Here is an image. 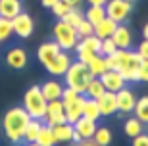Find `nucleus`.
<instances>
[{"instance_id":"nucleus-21","label":"nucleus","mask_w":148,"mask_h":146,"mask_svg":"<svg viewBox=\"0 0 148 146\" xmlns=\"http://www.w3.org/2000/svg\"><path fill=\"white\" fill-rule=\"evenodd\" d=\"M115 27H117V23L114 21V19H110V17H104L102 21H98L96 25H94V35L102 40V38H110L112 33L115 31Z\"/></svg>"},{"instance_id":"nucleus-16","label":"nucleus","mask_w":148,"mask_h":146,"mask_svg":"<svg viewBox=\"0 0 148 146\" xmlns=\"http://www.w3.org/2000/svg\"><path fill=\"white\" fill-rule=\"evenodd\" d=\"M96 104H98L100 115L102 117H110V115L117 114V102H115V92L104 90V94H100L96 98Z\"/></svg>"},{"instance_id":"nucleus-2","label":"nucleus","mask_w":148,"mask_h":146,"mask_svg":"<svg viewBox=\"0 0 148 146\" xmlns=\"http://www.w3.org/2000/svg\"><path fill=\"white\" fill-rule=\"evenodd\" d=\"M106 67L108 69L119 71L121 77L125 79V83H137L138 81V67L143 58L137 54V50H115L112 56H106Z\"/></svg>"},{"instance_id":"nucleus-32","label":"nucleus","mask_w":148,"mask_h":146,"mask_svg":"<svg viewBox=\"0 0 148 146\" xmlns=\"http://www.w3.org/2000/svg\"><path fill=\"white\" fill-rule=\"evenodd\" d=\"M14 35V27H12V19L0 17V42H6L8 38Z\"/></svg>"},{"instance_id":"nucleus-36","label":"nucleus","mask_w":148,"mask_h":146,"mask_svg":"<svg viewBox=\"0 0 148 146\" xmlns=\"http://www.w3.org/2000/svg\"><path fill=\"white\" fill-rule=\"evenodd\" d=\"M138 81L148 83V60L140 62V67H138Z\"/></svg>"},{"instance_id":"nucleus-8","label":"nucleus","mask_w":148,"mask_h":146,"mask_svg":"<svg viewBox=\"0 0 148 146\" xmlns=\"http://www.w3.org/2000/svg\"><path fill=\"white\" fill-rule=\"evenodd\" d=\"M106 17L114 19L115 23H125L133 10V0H108L104 4Z\"/></svg>"},{"instance_id":"nucleus-35","label":"nucleus","mask_w":148,"mask_h":146,"mask_svg":"<svg viewBox=\"0 0 148 146\" xmlns=\"http://www.w3.org/2000/svg\"><path fill=\"white\" fill-rule=\"evenodd\" d=\"M50 10H52L54 17H58V19H64V16H66L67 12L71 10V6H67L66 2H64V0H58V2H56V4L52 6V8H50Z\"/></svg>"},{"instance_id":"nucleus-38","label":"nucleus","mask_w":148,"mask_h":146,"mask_svg":"<svg viewBox=\"0 0 148 146\" xmlns=\"http://www.w3.org/2000/svg\"><path fill=\"white\" fill-rule=\"evenodd\" d=\"M137 54L140 56L143 60H148V40H146V38L137 46Z\"/></svg>"},{"instance_id":"nucleus-25","label":"nucleus","mask_w":148,"mask_h":146,"mask_svg":"<svg viewBox=\"0 0 148 146\" xmlns=\"http://www.w3.org/2000/svg\"><path fill=\"white\" fill-rule=\"evenodd\" d=\"M42 119H29L27 127H25V131H23V142H35V138H37L38 131H40V127H42Z\"/></svg>"},{"instance_id":"nucleus-43","label":"nucleus","mask_w":148,"mask_h":146,"mask_svg":"<svg viewBox=\"0 0 148 146\" xmlns=\"http://www.w3.org/2000/svg\"><path fill=\"white\" fill-rule=\"evenodd\" d=\"M143 38H146V40H148V23L143 27Z\"/></svg>"},{"instance_id":"nucleus-23","label":"nucleus","mask_w":148,"mask_h":146,"mask_svg":"<svg viewBox=\"0 0 148 146\" xmlns=\"http://www.w3.org/2000/svg\"><path fill=\"white\" fill-rule=\"evenodd\" d=\"M83 117L87 119H92V121H98L102 115H100V110H98V104L94 98H87L85 96V102H83Z\"/></svg>"},{"instance_id":"nucleus-22","label":"nucleus","mask_w":148,"mask_h":146,"mask_svg":"<svg viewBox=\"0 0 148 146\" xmlns=\"http://www.w3.org/2000/svg\"><path fill=\"white\" fill-rule=\"evenodd\" d=\"M35 142H37L38 146H56L58 144L56 138H54V131H52V127L46 125V123H42V127H40V131H38Z\"/></svg>"},{"instance_id":"nucleus-34","label":"nucleus","mask_w":148,"mask_h":146,"mask_svg":"<svg viewBox=\"0 0 148 146\" xmlns=\"http://www.w3.org/2000/svg\"><path fill=\"white\" fill-rule=\"evenodd\" d=\"M75 31H77V35H79V38L88 37V35H94V25L90 21H87V19H83V21L75 27Z\"/></svg>"},{"instance_id":"nucleus-10","label":"nucleus","mask_w":148,"mask_h":146,"mask_svg":"<svg viewBox=\"0 0 148 146\" xmlns=\"http://www.w3.org/2000/svg\"><path fill=\"white\" fill-rule=\"evenodd\" d=\"M96 121L92 119H87V117H79L73 123V142H81V141H88L92 138L94 133H96Z\"/></svg>"},{"instance_id":"nucleus-14","label":"nucleus","mask_w":148,"mask_h":146,"mask_svg":"<svg viewBox=\"0 0 148 146\" xmlns=\"http://www.w3.org/2000/svg\"><path fill=\"white\" fill-rule=\"evenodd\" d=\"M98 79L102 81V85H104L106 90H110V92H117V90H121V88L127 85L125 79L121 77V73L115 71V69H106Z\"/></svg>"},{"instance_id":"nucleus-1","label":"nucleus","mask_w":148,"mask_h":146,"mask_svg":"<svg viewBox=\"0 0 148 146\" xmlns=\"http://www.w3.org/2000/svg\"><path fill=\"white\" fill-rule=\"evenodd\" d=\"M37 58L52 77H64L69 64L73 62L71 56L67 54V50H62L56 40H48V42L40 44L37 50Z\"/></svg>"},{"instance_id":"nucleus-40","label":"nucleus","mask_w":148,"mask_h":146,"mask_svg":"<svg viewBox=\"0 0 148 146\" xmlns=\"http://www.w3.org/2000/svg\"><path fill=\"white\" fill-rule=\"evenodd\" d=\"M75 146H98L92 138H88V141H81V142H75Z\"/></svg>"},{"instance_id":"nucleus-24","label":"nucleus","mask_w":148,"mask_h":146,"mask_svg":"<svg viewBox=\"0 0 148 146\" xmlns=\"http://www.w3.org/2000/svg\"><path fill=\"white\" fill-rule=\"evenodd\" d=\"M123 133H125L129 138H135L137 135L144 133V123L137 117H129L125 123H123Z\"/></svg>"},{"instance_id":"nucleus-31","label":"nucleus","mask_w":148,"mask_h":146,"mask_svg":"<svg viewBox=\"0 0 148 146\" xmlns=\"http://www.w3.org/2000/svg\"><path fill=\"white\" fill-rule=\"evenodd\" d=\"M83 19H85V16H83V12L79 10V8H71V10L64 16V21L69 23V25H73V27H77Z\"/></svg>"},{"instance_id":"nucleus-27","label":"nucleus","mask_w":148,"mask_h":146,"mask_svg":"<svg viewBox=\"0 0 148 146\" xmlns=\"http://www.w3.org/2000/svg\"><path fill=\"white\" fill-rule=\"evenodd\" d=\"M83 16H85L87 21H90L92 25H96L98 21H102V19L106 17V10H104V6H88Z\"/></svg>"},{"instance_id":"nucleus-6","label":"nucleus","mask_w":148,"mask_h":146,"mask_svg":"<svg viewBox=\"0 0 148 146\" xmlns=\"http://www.w3.org/2000/svg\"><path fill=\"white\" fill-rule=\"evenodd\" d=\"M62 104H64V112H66V121L67 123H75L83 114V102H85V94H79L73 88L64 87L62 92Z\"/></svg>"},{"instance_id":"nucleus-7","label":"nucleus","mask_w":148,"mask_h":146,"mask_svg":"<svg viewBox=\"0 0 148 146\" xmlns=\"http://www.w3.org/2000/svg\"><path fill=\"white\" fill-rule=\"evenodd\" d=\"M52 35H54V40L58 42V46H60L62 50H73L75 48V44L79 42V35H77L75 27L73 25H69V23H66L64 19H58L54 25V29H52Z\"/></svg>"},{"instance_id":"nucleus-26","label":"nucleus","mask_w":148,"mask_h":146,"mask_svg":"<svg viewBox=\"0 0 148 146\" xmlns=\"http://www.w3.org/2000/svg\"><path fill=\"white\" fill-rule=\"evenodd\" d=\"M87 67H88V71L92 73V77H100L106 69H108V67H106L104 56H100V54L92 56V58L88 60V62H87Z\"/></svg>"},{"instance_id":"nucleus-20","label":"nucleus","mask_w":148,"mask_h":146,"mask_svg":"<svg viewBox=\"0 0 148 146\" xmlns=\"http://www.w3.org/2000/svg\"><path fill=\"white\" fill-rule=\"evenodd\" d=\"M54 131V138L58 144H66V142H73V125L71 123H60L52 127Z\"/></svg>"},{"instance_id":"nucleus-29","label":"nucleus","mask_w":148,"mask_h":146,"mask_svg":"<svg viewBox=\"0 0 148 146\" xmlns=\"http://www.w3.org/2000/svg\"><path fill=\"white\" fill-rule=\"evenodd\" d=\"M92 141L98 146H110L112 141H114V136H112V131L108 127H96V133H94Z\"/></svg>"},{"instance_id":"nucleus-41","label":"nucleus","mask_w":148,"mask_h":146,"mask_svg":"<svg viewBox=\"0 0 148 146\" xmlns=\"http://www.w3.org/2000/svg\"><path fill=\"white\" fill-rule=\"evenodd\" d=\"M58 0H40V4H42V8H46V10H50L52 6L56 4Z\"/></svg>"},{"instance_id":"nucleus-5","label":"nucleus","mask_w":148,"mask_h":146,"mask_svg":"<svg viewBox=\"0 0 148 146\" xmlns=\"http://www.w3.org/2000/svg\"><path fill=\"white\" fill-rule=\"evenodd\" d=\"M46 106H48V100L44 98L42 90H40V85H33V87H29L25 90V94H23V108L33 119H44Z\"/></svg>"},{"instance_id":"nucleus-28","label":"nucleus","mask_w":148,"mask_h":146,"mask_svg":"<svg viewBox=\"0 0 148 146\" xmlns=\"http://www.w3.org/2000/svg\"><path fill=\"white\" fill-rule=\"evenodd\" d=\"M135 117L140 119L144 125H148V96L137 98V104H135V110H133Z\"/></svg>"},{"instance_id":"nucleus-42","label":"nucleus","mask_w":148,"mask_h":146,"mask_svg":"<svg viewBox=\"0 0 148 146\" xmlns=\"http://www.w3.org/2000/svg\"><path fill=\"white\" fill-rule=\"evenodd\" d=\"M88 2V6H104L108 0H87Z\"/></svg>"},{"instance_id":"nucleus-18","label":"nucleus","mask_w":148,"mask_h":146,"mask_svg":"<svg viewBox=\"0 0 148 146\" xmlns=\"http://www.w3.org/2000/svg\"><path fill=\"white\" fill-rule=\"evenodd\" d=\"M64 83H60L58 79H48V81H44L42 85H40V90H42L44 98L46 100H60L62 98V92H64Z\"/></svg>"},{"instance_id":"nucleus-30","label":"nucleus","mask_w":148,"mask_h":146,"mask_svg":"<svg viewBox=\"0 0 148 146\" xmlns=\"http://www.w3.org/2000/svg\"><path fill=\"white\" fill-rule=\"evenodd\" d=\"M104 85H102V81H100L98 77H92L90 79V83H88V87H87V90H85V96L87 98H96L100 96V94H104Z\"/></svg>"},{"instance_id":"nucleus-13","label":"nucleus","mask_w":148,"mask_h":146,"mask_svg":"<svg viewBox=\"0 0 148 146\" xmlns=\"http://www.w3.org/2000/svg\"><path fill=\"white\" fill-rule=\"evenodd\" d=\"M46 125L54 127V125L66 123V112H64V104L62 100H50L48 106H46V115L42 119Z\"/></svg>"},{"instance_id":"nucleus-19","label":"nucleus","mask_w":148,"mask_h":146,"mask_svg":"<svg viewBox=\"0 0 148 146\" xmlns=\"http://www.w3.org/2000/svg\"><path fill=\"white\" fill-rule=\"evenodd\" d=\"M23 12L21 0H0V17L14 19L17 14Z\"/></svg>"},{"instance_id":"nucleus-11","label":"nucleus","mask_w":148,"mask_h":146,"mask_svg":"<svg viewBox=\"0 0 148 146\" xmlns=\"http://www.w3.org/2000/svg\"><path fill=\"white\" fill-rule=\"evenodd\" d=\"M12 27H14V35H16V37L29 38L35 31V21L29 14L21 12V14H17V16L12 19Z\"/></svg>"},{"instance_id":"nucleus-15","label":"nucleus","mask_w":148,"mask_h":146,"mask_svg":"<svg viewBox=\"0 0 148 146\" xmlns=\"http://www.w3.org/2000/svg\"><path fill=\"white\" fill-rule=\"evenodd\" d=\"M6 64L10 69H23L27 65V52L21 48V46H12L8 52H6Z\"/></svg>"},{"instance_id":"nucleus-3","label":"nucleus","mask_w":148,"mask_h":146,"mask_svg":"<svg viewBox=\"0 0 148 146\" xmlns=\"http://www.w3.org/2000/svg\"><path fill=\"white\" fill-rule=\"evenodd\" d=\"M31 115L25 112L23 106H14L4 114L2 125H4V135L12 144H19L23 141V131L27 127Z\"/></svg>"},{"instance_id":"nucleus-33","label":"nucleus","mask_w":148,"mask_h":146,"mask_svg":"<svg viewBox=\"0 0 148 146\" xmlns=\"http://www.w3.org/2000/svg\"><path fill=\"white\" fill-rule=\"evenodd\" d=\"M117 50V46H115V42L112 40V38H102L100 40V56H112Z\"/></svg>"},{"instance_id":"nucleus-39","label":"nucleus","mask_w":148,"mask_h":146,"mask_svg":"<svg viewBox=\"0 0 148 146\" xmlns=\"http://www.w3.org/2000/svg\"><path fill=\"white\" fill-rule=\"evenodd\" d=\"M67 6H71V8H81V4H83V0H64Z\"/></svg>"},{"instance_id":"nucleus-9","label":"nucleus","mask_w":148,"mask_h":146,"mask_svg":"<svg viewBox=\"0 0 148 146\" xmlns=\"http://www.w3.org/2000/svg\"><path fill=\"white\" fill-rule=\"evenodd\" d=\"M73 50L77 52V60H81V62L87 64L92 56L100 54V38L96 37V35L83 37V38H79V42L75 44V48H73Z\"/></svg>"},{"instance_id":"nucleus-12","label":"nucleus","mask_w":148,"mask_h":146,"mask_svg":"<svg viewBox=\"0 0 148 146\" xmlns=\"http://www.w3.org/2000/svg\"><path fill=\"white\" fill-rule=\"evenodd\" d=\"M115 102H117V114L119 115H129L133 114L135 110V104H137V96L131 88H121V90L115 92Z\"/></svg>"},{"instance_id":"nucleus-37","label":"nucleus","mask_w":148,"mask_h":146,"mask_svg":"<svg viewBox=\"0 0 148 146\" xmlns=\"http://www.w3.org/2000/svg\"><path fill=\"white\" fill-rule=\"evenodd\" d=\"M131 146H148V135H146V133H140V135H137L135 138H133Z\"/></svg>"},{"instance_id":"nucleus-17","label":"nucleus","mask_w":148,"mask_h":146,"mask_svg":"<svg viewBox=\"0 0 148 146\" xmlns=\"http://www.w3.org/2000/svg\"><path fill=\"white\" fill-rule=\"evenodd\" d=\"M112 40L115 42V46L119 50H127L133 46V33L127 29V25H123V23H117V27H115V31L112 33Z\"/></svg>"},{"instance_id":"nucleus-4","label":"nucleus","mask_w":148,"mask_h":146,"mask_svg":"<svg viewBox=\"0 0 148 146\" xmlns=\"http://www.w3.org/2000/svg\"><path fill=\"white\" fill-rule=\"evenodd\" d=\"M64 79H66V87L73 88V90L79 92V94H85L88 83H90V79H92V73L88 71V67H87L85 62L75 60V62L69 64Z\"/></svg>"},{"instance_id":"nucleus-44","label":"nucleus","mask_w":148,"mask_h":146,"mask_svg":"<svg viewBox=\"0 0 148 146\" xmlns=\"http://www.w3.org/2000/svg\"><path fill=\"white\" fill-rule=\"evenodd\" d=\"M25 146H38L37 142H25Z\"/></svg>"}]
</instances>
